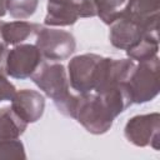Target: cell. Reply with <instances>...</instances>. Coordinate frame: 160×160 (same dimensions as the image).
Masks as SVG:
<instances>
[{"mask_svg":"<svg viewBox=\"0 0 160 160\" xmlns=\"http://www.w3.org/2000/svg\"><path fill=\"white\" fill-rule=\"evenodd\" d=\"M32 82L49 96L58 111L72 118L78 94L70 91V82L65 66L59 61H42L38 70L30 76Z\"/></svg>","mask_w":160,"mask_h":160,"instance_id":"6da1fadb","label":"cell"},{"mask_svg":"<svg viewBox=\"0 0 160 160\" xmlns=\"http://www.w3.org/2000/svg\"><path fill=\"white\" fill-rule=\"evenodd\" d=\"M72 119L94 135L108 132L115 120L114 114L96 92L78 94Z\"/></svg>","mask_w":160,"mask_h":160,"instance_id":"7a4b0ae2","label":"cell"},{"mask_svg":"<svg viewBox=\"0 0 160 160\" xmlns=\"http://www.w3.org/2000/svg\"><path fill=\"white\" fill-rule=\"evenodd\" d=\"M109 40L120 50H129L146 36H158L159 25L148 24L121 12L110 25Z\"/></svg>","mask_w":160,"mask_h":160,"instance_id":"3957f363","label":"cell"},{"mask_svg":"<svg viewBox=\"0 0 160 160\" xmlns=\"http://www.w3.org/2000/svg\"><path fill=\"white\" fill-rule=\"evenodd\" d=\"M132 104H144L155 99L160 90V60L158 56L139 61L129 79Z\"/></svg>","mask_w":160,"mask_h":160,"instance_id":"277c9868","label":"cell"},{"mask_svg":"<svg viewBox=\"0 0 160 160\" xmlns=\"http://www.w3.org/2000/svg\"><path fill=\"white\" fill-rule=\"evenodd\" d=\"M35 45L40 50L44 60L61 61L75 52L76 40L66 30L40 26L35 35Z\"/></svg>","mask_w":160,"mask_h":160,"instance_id":"5b68a950","label":"cell"},{"mask_svg":"<svg viewBox=\"0 0 160 160\" xmlns=\"http://www.w3.org/2000/svg\"><path fill=\"white\" fill-rule=\"evenodd\" d=\"M101 59L102 56L98 54H82L74 56L69 61V82L70 88L76 94H88L94 91Z\"/></svg>","mask_w":160,"mask_h":160,"instance_id":"8992f818","label":"cell"},{"mask_svg":"<svg viewBox=\"0 0 160 160\" xmlns=\"http://www.w3.org/2000/svg\"><path fill=\"white\" fill-rule=\"evenodd\" d=\"M44 61L36 45L19 44L8 51L5 60V74L12 79L24 80L30 78Z\"/></svg>","mask_w":160,"mask_h":160,"instance_id":"52a82bcc","label":"cell"},{"mask_svg":"<svg viewBox=\"0 0 160 160\" xmlns=\"http://www.w3.org/2000/svg\"><path fill=\"white\" fill-rule=\"evenodd\" d=\"M160 115L159 112L135 115L128 120L124 128L125 139L135 146H151L159 150Z\"/></svg>","mask_w":160,"mask_h":160,"instance_id":"ba28073f","label":"cell"},{"mask_svg":"<svg viewBox=\"0 0 160 160\" xmlns=\"http://www.w3.org/2000/svg\"><path fill=\"white\" fill-rule=\"evenodd\" d=\"M79 18L99 16L100 20L110 25L125 9L128 0H74Z\"/></svg>","mask_w":160,"mask_h":160,"instance_id":"9c48e42d","label":"cell"},{"mask_svg":"<svg viewBox=\"0 0 160 160\" xmlns=\"http://www.w3.org/2000/svg\"><path fill=\"white\" fill-rule=\"evenodd\" d=\"M11 108L26 124H32L40 120L44 114L45 98L36 90L22 89L15 92Z\"/></svg>","mask_w":160,"mask_h":160,"instance_id":"30bf717a","label":"cell"},{"mask_svg":"<svg viewBox=\"0 0 160 160\" xmlns=\"http://www.w3.org/2000/svg\"><path fill=\"white\" fill-rule=\"evenodd\" d=\"M79 19L74 0H48L44 24L46 26H70Z\"/></svg>","mask_w":160,"mask_h":160,"instance_id":"8fae6325","label":"cell"},{"mask_svg":"<svg viewBox=\"0 0 160 160\" xmlns=\"http://www.w3.org/2000/svg\"><path fill=\"white\" fill-rule=\"evenodd\" d=\"M40 26L41 25L39 24L24 20H15L10 22L2 21L1 36L8 45H19L30 39L31 36H35Z\"/></svg>","mask_w":160,"mask_h":160,"instance_id":"7c38bea8","label":"cell"},{"mask_svg":"<svg viewBox=\"0 0 160 160\" xmlns=\"http://www.w3.org/2000/svg\"><path fill=\"white\" fill-rule=\"evenodd\" d=\"M160 0H128L122 12L145 21L148 24L159 25Z\"/></svg>","mask_w":160,"mask_h":160,"instance_id":"4fadbf2b","label":"cell"},{"mask_svg":"<svg viewBox=\"0 0 160 160\" xmlns=\"http://www.w3.org/2000/svg\"><path fill=\"white\" fill-rule=\"evenodd\" d=\"M28 124L11 106L0 109V139H18L25 132Z\"/></svg>","mask_w":160,"mask_h":160,"instance_id":"5bb4252c","label":"cell"},{"mask_svg":"<svg viewBox=\"0 0 160 160\" xmlns=\"http://www.w3.org/2000/svg\"><path fill=\"white\" fill-rule=\"evenodd\" d=\"M159 51V36H146L131 49L126 50L128 58L134 61H145L158 56Z\"/></svg>","mask_w":160,"mask_h":160,"instance_id":"9a60e30c","label":"cell"},{"mask_svg":"<svg viewBox=\"0 0 160 160\" xmlns=\"http://www.w3.org/2000/svg\"><path fill=\"white\" fill-rule=\"evenodd\" d=\"M39 0H6V10L11 18L25 20L32 16L38 9Z\"/></svg>","mask_w":160,"mask_h":160,"instance_id":"2e32d148","label":"cell"},{"mask_svg":"<svg viewBox=\"0 0 160 160\" xmlns=\"http://www.w3.org/2000/svg\"><path fill=\"white\" fill-rule=\"evenodd\" d=\"M26 159L24 144L18 139H0V160Z\"/></svg>","mask_w":160,"mask_h":160,"instance_id":"e0dca14e","label":"cell"},{"mask_svg":"<svg viewBox=\"0 0 160 160\" xmlns=\"http://www.w3.org/2000/svg\"><path fill=\"white\" fill-rule=\"evenodd\" d=\"M16 92L15 85L8 80L6 74L0 71V102L1 101H11Z\"/></svg>","mask_w":160,"mask_h":160,"instance_id":"ac0fdd59","label":"cell"},{"mask_svg":"<svg viewBox=\"0 0 160 160\" xmlns=\"http://www.w3.org/2000/svg\"><path fill=\"white\" fill-rule=\"evenodd\" d=\"M1 25L2 21L0 20V71L5 72V60H6V55H8V44L4 41L2 36H1Z\"/></svg>","mask_w":160,"mask_h":160,"instance_id":"d6986e66","label":"cell"},{"mask_svg":"<svg viewBox=\"0 0 160 160\" xmlns=\"http://www.w3.org/2000/svg\"><path fill=\"white\" fill-rule=\"evenodd\" d=\"M6 12V0H0V18H2Z\"/></svg>","mask_w":160,"mask_h":160,"instance_id":"ffe728a7","label":"cell"}]
</instances>
